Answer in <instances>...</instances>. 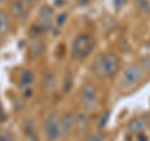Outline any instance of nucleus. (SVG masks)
Instances as JSON below:
<instances>
[{
  "mask_svg": "<svg viewBox=\"0 0 150 141\" xmlns=\"http://www.w3.org/2000/svg\"><path fill=\"white\" fill-rule=\"evenodd\" d=\"M14 137L13 135L9 133V131H3V133H0V141H13Z\"/></svg>",
  "mask_w": 150,
  "mask_h": 141,
  "instance_id": "obj_16",
  "label": "nucleus"
},
{
  "mask_svg": "<svg viewBox=\"0 0 150 141\" xmlns=\"http://www.w3.org/2000/svg\"><path fill=\"white\" fill-rule=\"evenodd\" d=\"M134 5L142 13H149L150 11V1L149 0H134Z\"/></svg>",
  "mask_w": 150,
  "mask_h": 141,
  "instance_id": "obj_14",
  "label": "nucleus"
},
{
  "mask_svg": "<svg viewBox=\"0 0 150 141\" xmlns=\"http://www.w3.org/2000/svg\"><path fill=\"white\" fill-rule=\"evenodd\" d=\"M34 81V74H33L30 70H25L21 74V84L23 85H30V84Z\"/></svg>",
  "mask_w": 150,
  "mask_h": 141,
  "instance_id": "obj_15",
  "label": "nucleus"
},
{
  "mask_svg": "<svg viewBox=\"0 0 150 141\" xmlns=\"http://www.w3.org/2000/svg\"><path fill=\"white\" fill-rule=\"evenodd\" d=\"M75 124H76V130L80 135H85L89 130V120L85 114L80 112L76 117H75Z\"/></svg>",
  "mask_w": 150,
  "mask_h": 141,
  "instance_id": "obj_10",
  "label": "nucleus"
},
{
  "mask_svg": "<svg viewBox=\"0 0 150 141\" xmlns=\"http://www.w3.org/2000/svg\"><path fill=\"white\" fill-rule=\"evenodd\" d=\"M137 136H138L139 141H148V137H146V136H145L143 133H142V134H138Z\"/></svg>",
  "mask_w": 150,
  "mask_h": 141,
  "instance_id": "obj_20",
  "label": "nucleus"
},
{
  "mask_svg": "<svg viewBox=\"0 0 150 141\" xmlns=\"http://www.w3.org/2000/svg\"><path fill=\"white\" fill-rule=\"evenodd\" d=\"M75 124V116L71 112L65 114L59 121V129H60V135L68 136L73 130V126Z\"/></svg>",
  "mask_w": 150,
  "mask_h": 141,
  "instance_id": "obj_7",
  "label": "nucleus"
},
{
  "mask_svg": "<svg viewBox=\"0 0 150 141\" xmlns=\"http://www.w3.org/2000/svg\"><path fill=\"white\" fill-rule=\"evenodd\" d=\"M81 101L86 109H93L95 107L98 102L96 97V87L93 82L86 81L81 87Z\"/></svg>",
  "mask_w": 150,
  "mask_h": 141,
  "instance_id": "obj_5",
  "label": "nucleus"
},
{
  "mask_svg": "<svg viewBox=\"0 0 150 141\" xmlns=\"http://www.w3.org/2000/svg\"><path fill=\"white\" fill-rule=\"evenodd\" d=\"M59 114L56 111L51 112V114L46 117L44 129H45V135L49 141H55L60 136V129H59Z\"/></svg>",
  "mask_w": 150,
  "mask_h": 141,
  "instance_id": "obj_4",
  "label": "nucleus"
},
{
  "mask_svg": "<svg viewBox=\"0 0 150 141\" xmlns=\"http://www.w3.org/2000/svg\"><path fill=\"white\" fill-rule=\"evenodd\" d=\"M14 13L16 14V16L18 18H25L26 16V5H25V3H23V1H18L14 4Z\"/></svg>",
  "mask_w": 150,
  "mask_h": 141,
  "instance_id": "obj_13",
  "label": "nucleus"
},
{
  "mask_svg": "<svg viewBox=\"0 0 150 141\" xmlns=\"http://www.w3.org/2000/svg\"><path fill=\"white\" fill-rule=\"evenodd\" d=\"M5 120V114H4V111L0 109V123H1V121H4Z\"/></svg>",
  "mask_w": 150,
  "mask_h": 141,
  "instance_id": "obj_23",
  "label": "nucleus"
},
{
  "mask_svg": "<svg viewBox=\"0 0 150 141\" xmlns=\"http://www.w3.org/2000/svg\"><path fill=\"white\" fill-rule=\"evenodd\" d=\"M9 27H10V18L5 11L0 10V37L6 34Z\"/></svg>",
  "mask_w": 150,
  "mask_h": 141,
  "instance_id": "obj_11",
  "label": "nucleus"
},
{
  "mask_svg": "<svg viewBox=\"0 0 150 141\" xmlns=\"http://www.w3.org/2000/svg\"><path fill=\"white\" fill-rule=\"evenodd\" d=\"M120 69V59L112 53L99 54L91 64V73L99 79L111 78Z\"/></svg>",
  "mask_w": 150,
  "mask_h": 141,
  "instance_id": "obj_1",
  "label": "nucleus"
},
{
  "mask_svg": "<svg viewBox=\"0 0 150 141\" xmlns=\"http://www.w3.org/2000/svg\"><path fill=\"white\" fill-rule=\"evenodd\" d=\"M103 140V135L101 134H94V135H91L90 136V139H89L88 141H101Z\"/></svg>",
  "mask_w": 150,
  "mask_h": 141,
  "instance_id": "obj_19",
  "label": "nucleus"
},
{
  "mask_svg": "<svg viewBox=\"0 0 150 141\" xmlns=\"http://www.w3.org/2000/svg\"><path fill=\"white\" fill-rule=\"evenodd\" d=\"M149 125H150V120L148 117H137V119L131 120V123L128 126V130L130 134L138 135L144 133L149 128Z\"/></svg>",
  "mask_w": 150,
  "mask_h": 141,
  "instance_id": "obj_6",
  "label": "nucleus"
},
{
  "mask_svg": "<svg viewBox=\"0 0 150 141\" xmlns=\"http://www.w3.org/2000/svg\"><path fill=\"white\" fill-rule=\"evenodd\" d=\"M53 15L54 11L50 6H43L39 13V20L41 23L44 29H50L51 24H53Z\"/></svg>",
  "mask_w": 150,
  "mask_h": 141,
  "instance_id": "obj_8",
  "label": "nucleus"
},
{
  "mask_svg": "<svg viewBox=\"0 0 150 141\" xmlns=\"http://www.w3.org/2000/svg\"><path fill=\"white\" fill-rule=\"evenodd\" d=\"M90 0H76V3L79 4V5H85V4H88Z\"/></svg>",
  "mask_w": 150,
  "mask_h": 141,
  "instance_id": "obj_22",
  "label": "nucleus"
},
{
  "mask_svg": "<svg viewBox=\"0 0 150 141\" xmlns=\"http://www.w3.org/2000/svg\"><path fill=\"white\" fill-rule=\"evenodd\" d=\"M95 48V40L88 34L78 35L73 41L71 46V56L75 60H84L93 53Z\"/></svg>",
  "mask_w": 150,
  "mask_h": 141,
  "instance_id": "obj_2",
  "label": "nucleus"
},
{
  "mask_svg": "<svg viewBox=\"0 0 150 141\" xmlns=\"http://www.w3.org/2000/svg\"><path fill=\"white\" fill-rule=\"evenodd\" d=\"M126 0H114V3H115V5L116 6H121L123 4H125Z\"/></svg>",
  "mask_w": 150,
  "mask_h": 141,
  "instance_id": "obj_21",
  "label": "nucleus"
},
{
  "mask_svg": "<svg viewBox=\"0 0 150 141\" xmlns=\"http://www.w3.org/2000/svg\"><path fill=\"white\" fill-rule=\"evenodd\" d=\"M25 134L26 136L30 139V141H39L38 137V133H36V128L35 125L33 124V121H28L25 125Z\"/></svg>",
  "mask_w": 150,
  "mask_h": 141,
  "instance_id": "obj_12",
  "label": "nucleus"
},
{
  "mask_svg": "<svg viewBox=\"0 0 150 141\" xmlns=\"http://www.w3.org/2000/svg\"><path fill=\"white\" fill-rule=\"evenodd\" d=\"M65 19H67V14H65V13L60 14V15L56 18V24H58L59 26H60V25H63L64 23H65Z\"/></svg>",
  "mask_w": 150,
  "mask_h": 141,
  "instance_id": "obj_18",
  "label": "nucleus"
},
{
  "mask_svg": "<svg viewBox=\"0 0 150 141\" xmlns=\"http://www.w3.org/2000/svg\"><path fill=\"white\" fill-rule=\"evenodd\" d=\"M109 116H110V112L109 111H106L105 114H103L101 119H100V124H99V128L100 129H104L105 128V125L108 124V120H109Z\"/></svg>",
  "mask_w": 150,
  "mask_h": 141,
  "instance_id": "obj_17",
  "label": "nucleus"
},
{
  "mask_svg": "<svg viewBox=\"0 0 150 141\" xmlns=\"http://www.w3.org/2000/svg\"><path fill=\"white\" fill-rule=\"evenodd\" d=\"M45 51V44L44 41L39 39V37H35V39L31 40V43L29 45V53L31 58H39L44 54Z\"/></svg>",
  "mask_w": 150,
  "mask_h": 141,
  "instance_id": "obj_9",
  "label": "nucleus"
},
{
  "mask_svg": "<svg viewBox=\"0 0 150 141\" xmlns=\"http://www.w3.org/2000/svg\"><path fill=\"white\" fill-rule=\"evenodd\" d=\"M143 78H144V71L139 65H135V64L128 65L123 70V73H121L120 85L125 89L135 87L142 82Z\"/></svg>",
  "mask_w": 150,
  "mask_h": 141,
  "instance_id": "obj_3",
  "label": "nucleus"
}]
</instances>
